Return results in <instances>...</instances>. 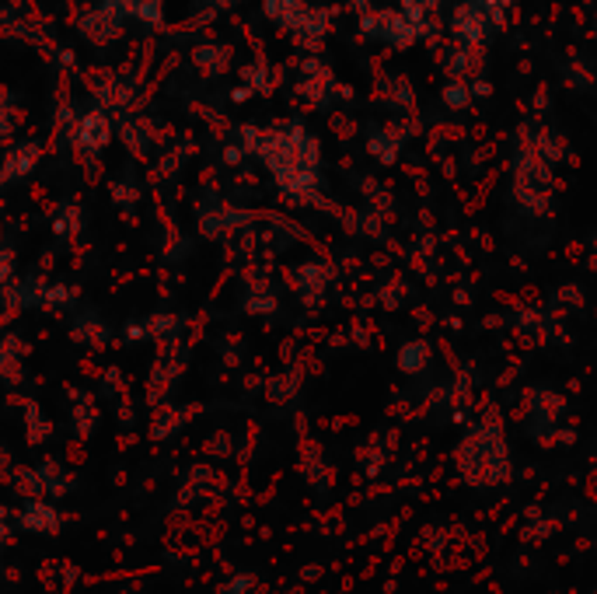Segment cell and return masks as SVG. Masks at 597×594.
<instances>
[{"mask_svg":"<svg viewBox=\"0 0 597 594\" xmlns=\"http://www.w3.org/2000/svg\"><path fill=\"white\" fill-rule=\"evenodd\" d=\"M245 151H255L266 168L273 172L276 186L283 193L308 200L318 186V147L301 126H280V130H262V133H245Z\"/></svg>","mask_w":597,"mask_h":594,"instance_id":"cell-1","label":"cell"},{"mask_svg":"<svg viewBox=\"0 0 597 594\" xmlns=\"http://www.w3.org/2000/svg\"><path fill=\"white\" fill-rule=\"evenodd\" d=\"M116 137V119L105 105H88L77 109L67 123V144L74 147L77 158H98Z\"/></svg>","mask_w":597,"mask_h":594,"instance_id":"cell-2","label":"cell"},{"mask_svg":"<svg viewBox=\"0 0 597 594\" xmlns=\"http://www.w3.org/2000/svg\"><path fill=\"white\" fill-rule=\"evenodd\" d=\"M77 32L84 35V42H91V46H112V42L123 39L126 32V14L119 11L112 0H95V4H88L81 14H77Z\"/></svg>","mask_w":597,"mask_h":594,"instance_id":"cell-3","label":"cell"},{"mask_svg":"<svg viewBox=\"0 0 597 594\" xmlns=\"http://www.w3.org/2000/svg\"><path fill=\"white\" fill-rule=\"evenodd\" d=\"M42 161V147L35 144V140H21V144H14L11 151L4 154V161H0V182H18V179H28V175L39 168Z\"/></svg>","mask_w":597,"mask_h":594,"instance_id":"cell-4","label":"cell"},{"mask_svg":"<svg viewBox=\"0 0 597 594\" xmlns=\"http://www.w3.org/2000/svg\"><path fill=\"white\" fill-rule=\"evenodd\" d=\"M126 21H137L144 28H158L165 21V0H112Z\"/></svg>","mask_w":597,"mask_h":594,"instance_id":"cell-5","label":"cell"},{"mask_svg":"<svg viewBox=\"0 0 597 594\" xmlns=\"http://www.w3.org/2000/svg\"><path fill=\"white\" fill-rule=\"evenodd\" d=\"M21 525H25L28 532H56V528H60V514L49 504H42L39 497H32L25 504V511H21Z\"/></svg>","mask_w":597,"mask_h":594,"instance_id":"cell-6","label":"cell"},{"mask_svg":"<svg viewBox=\"0 0 597 594\" xmlns=\"http://www.w3.org/2000/svg\"><path fill=\"white\" fill-rule=\"evenodd\" d=\"M266 14L276 21V25H283V28H301L304 25V18H308V7H304V0H266Z\"/></svg>","mask_w":597,"mask_h":594,"instance_id":"cell-7","label":"cell"},{"mask_svg":"<svg viewBox=\"0 0 597 594\" xmlns=\"http://www.w3.org/2000/svg\"><path fill=\"white\" fill-rule=\"evenodd\" d=\"M193 63L206 74H220L227 67V49L224 46H199L193 53Z\"/></svg>","mask_w":597,"mask_h":594,"instance_id":"cell-8","label":"cell"},{"mask_svg":"<svg viewBox=\"0 0 597 594\" xmlns=\"http://www.w3.org/2000/svg\"><path fill=\"white\" fill-rule=\"evenodd\" d=\"M81 221H84V217H81V210H77V207H60V210H56V217H53V231L67 238V235H74V231L81 228Z\"/></svg>","mask_w":597,"mask_h":594,"instance_id":"cell-9","label":"cell"},{"mask_svg":"<svg viewBox=\"0 0 597 594\" xmlns=\"http://www.w3.org/2000/svg\"><path fill=\"white\" fill-rule=\"evenodd\" d=\"M18 490H21V497H42L46 493V483H42V472L39 469H32V472H18Z\"/></svg>","mask_w":597,"mask_h":594,"instance_id":"cell-10","label":"cell"},{"mask_svg":"<svg viewBox=\"0 0 597 594\" xmlns=\"http://www.w3.org/2000/svg\"><path fill=\"white\" fill-rule=\"evenodd\" d=\"M426 360V346L423 343H409L398 350V364H402V371H419Z\"/></svg>","mask_w":597,"mask_h":594,"instance_id":"cell-11","label":"cell"},{"mask_svg":"<svg viewBox=\"0 0 597 594\" xmlns=\"http://www.w3.org/2000/svg\"><path fill=\"white\" fill-rule=\"evenodd\" d=\"M11 284H14V256H11V249L0 245V297L11 291Z\"/></svg>","mask_w":597,"mask_h":594,"instance_id":"cell-12","label":"cell"},{"mask_svg":"<svg viewBox=\"0 0 597 594\" xmlns=\"http://www.w3.org/2000/svg\"><path fill=\"white\" fill-rule=\"evenodd\" d=\"M14 130V102L4 88H0V140H7V133Z\"/></svg>","mask_w":597,"mask_h":594,"instance_id":"cell-13","label":"cell"},{"mask_svg":"<svg viewBox=\"0 0 597 594\" xmlns=\"http://www.w3.org/2000/svg\"><path fill=\"white\" fill-rule=\"evenodd\" d=\"M234 4H241V0H213V7H234Z\"/></svg>","mask_w":597,"mask_h":594,"instance_id":"cell-14","label":"cell"},{"mask_svg":"<svg viewBox=\"0 0 597 594\" xmlns=\"http://www.w3.org/2000/svg\"><path fill=\"white\" fill-rule=\"evenodd\" d=\"M4 465H7V451L0 448V469H4Z\"/></svg>","mask_w":597,"mask_h":594,"instance_id":"cell-15","label":"cell"}]
</instances>
